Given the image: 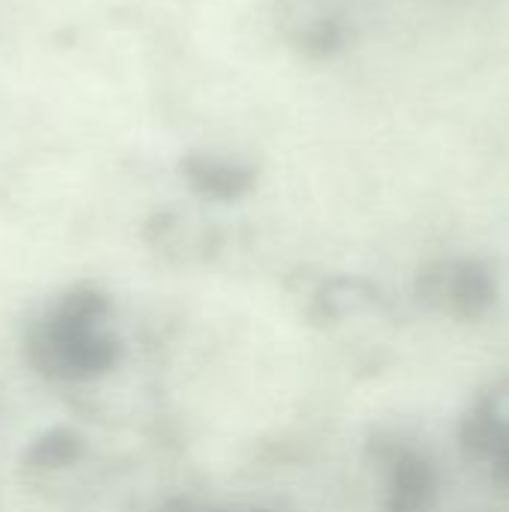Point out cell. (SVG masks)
Returning <instances> with one entry per match:
<instances>
[{"instance_id": "6da1fadb", "label": "cell", "mask_w": 509, "mask_h": 512, "mask_svg": "<svg viewBox=\"0 0 509 512\" xmlns=\"http://www.w3.org/2000/svg\"><path fill=\"white\" fill-rule=\"evenodd\" d=\"M111 312V297L99 285H69L27 321L24 363L54 384H87L111 375L123 360V339L111 327Z\"/></svg>"}, {"instance_id": "7a4b0ae2", "label": "cell", "mask_w": 509, "mask_h": 512, "mask_svg": "<svg viewBox=\"0 0 509 512\" xmlns=\"http://www.w3.org/2000/svg\"><path fill=\"white\" fill-rule=\"evenodd\" d=\"M417 294L429 309L468 324L495 309L498 282L492 267L477 258H447L420 273Z\"/></svg>"}, {"instance_id": "3957f363", "label": "cell", "mask_w": 509, "mask_h": 512, "mask_svg": "<svg viewBox=\"0 0 509 512\" xmlns=\"http://www.w3.org/2000/svg\"><path fill=\"white\" fill-rule=\"evenodd\" d=\"M369 456L381 474L384 512H432L438 507V474L429 456L399 438H372Z\"/></svg>"}, {"instance_id": "277c9868", "label": "cell", "mask_w": 509, "mask_h": 512, "mask_svg": "<svg viewBox=\"0 0 509 512\" xmlns=\"http://www.w3.org/2000/svg\"><path fill=\"white\" fill-rule=\"evenodd\" d=\"M459 444L468 462L483 465L495 483L509 489V381L477 399L462 417Z\"/></svg>"}, {"instance_id": "5b68a950", "label": "cell", "mask_w": 509, "mask_h": 512, "mask_svg": "<svg viewBox=\"0 0 509 512\" xmlns=\"http://www.w3.org/2000/svg\"><path fill=\"white\" fill-rule=\"evenodd\" d=\"M183 174L186 183L213 201H234L243 198L252 186H255V171L240 165V162H228V159H216V156H192L183 162Z\"/></svg>"}, {"instance_id": "8992f818", "label": "cell", "mask_w": 509, "mask_h": 512, "mask_svg": "<svg viewBox=\"0 0 509 512\" xmlns=\"http://www.w3.org/2000/svg\"><path fill=\"white\" fill-rule=\"evenodd\" d=\"M84 453H87V441L81 432L69 426H51L27 444L21 465L30 474H57V471L78 465Z\"/></svg>"}, {"instance_id": "52a82bcc", "label": "cell", "mask_w": 509, "mask_h": 512, "mask_svg": "<svg viewBox=\"0 0 509 512\" xmlns=\"http://www.w3.org/2000/svg\"><path fill=\"white\" fill-rule=\"evenodd\" d=\"M153 512H225V510H210V507H201L198 501L192 498H168L165 504H159ZM258 512V510H252Z\"/></svg>"}]
</instances>
